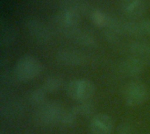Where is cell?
<instances>
[{"instance_id": "6da1fadb", "label": "cell", "mask_w": 150, "mask_h": 134, "mask_svg": "<svg viewBox=\"0 0 150 134\" xmlns=\"http://www.w3.org/2000/svg\"><path fill=\"white\" fill-rule=\"evenodd\" d=\"M14 73L18 82H30L42 72L43 67L39 60L30 54L21 56L14 68Z\"/></svg>"}, {"instance_id": "7a4b0ae2", "label": "cell", "mask_w": 150, "mask_h": 134, "mask_svg": "<svg viewBox=\"0 0 150 134\" xmlns=\"http://www.w3.org/2000/svg\"><path fill=\"white\" fill-rule=\"evenodd\" d=\"M64 107L57 102L45 103L39 106L33 114V121L40 126H50L60 124Z\"/></svg>"}, {"instance_id": "3957f363", "label": "cell", "mask_w": 150, "mask_h": 134, "mask_svg": "<svg viewBox=\"0 0 150 134\" xmlns=\"http://www.w3.org/2000/svg\"><path fill=\"white\" fill-rule=\"evenodd\" d=\"M95 91L96 88L94 83L88 79H75L69 82L67 86L69 97L78 102L91 100Z\"/></svg>"}, {"instance_id": "277c9868", "label": "cell", "mask_w": 150, "mask_h": 134, "mask_svg": "<svg viewBox=\"0 0 150 134\" xmlns=\"http://www.w3.org/2000/svg\"><path fill=\"white\" fill-rule=\"evenodd\" d=\"M148 96V89L141 82H132L125 90V102L129 107H137L143 104Z\"/></svg>"}, {"instance_id": "5b68a950", "label": "cell", "mask_w": 150, "mask_h": 134, "mask_svg": "<svg viewBox=\"0 0 150 134\" xmlns=\"http://www.w3.org/2000/svg\"><path fill=\"white\" fill-rule=\"evenodd\" d=\"M25 28L31 38L39 44H47L51 40V33L47 25L38 18H29Z\"/></svg>"}, {"instance_id": "8992f818", "label": "cell", "mask_w": 150, "mask_h": 134, "mask_svg": "<svg viewBox=\"0 0 150 134\" xmlns=\"http://www.w3.org/2000/svg\"><path fill=\"white\" fill-rule=\"evenodd\" d=\"M91 134H112L113 131V120L105 113H98L91 118L90 123Z\"/></svg>"}, {"instance_id": "52a82bcc", "label": "cell", "mask_w": 150, "mask_h": 134, "mask_svg": "<svg viewBox=\"0 0 150 134\" xmlns=\"http://www.w3.org/2000/svg\"><path fill=\"white\" fill-rule=\"evenodd\" d=\"M56 60L66 66H83L86 64L88 59L84 54L69 49H62L55 54Z\"/></svg>"}, {"instance_id": "ba28073f", "label": "cell", "mask_w": 150, "mask_h": 134, "mask_svg": "<svg viewBox=\"0 0 150 134\" xmlns=\"http://www.w3.org/2000/svg\"><path fill=\"white\" fill-rule=\"evenodd\" d=\"M25 107L22 101L18 99H10L4 102L0 106V115L6 119L17 118L22 116Z\"/></svg>"}, {"instance_id": "9c48e42d", "label": "cell", "mask_w": 150, "mask_h": 134, "mask_svg": "<svg viewBox=\"0 0 150 134\" xmlns=\"http://www.w3.org/2000/svg\"><path fill=\"white\" fill-rule=\"evenodd\" d=\"M146 62H147V61H145L143 59H141V58L135 57V56H132V57H129V58L124 60L120 63V68L121 72L123 74H125L126 75L134 77V76L141 75L143 72V70L145 68Z\"/></svg>"}, {"instance_id": "30bf717a", "label": "cell", "mask_w": 150, "mask_h": 134, "mask_svg": "<svg viewBox=\"0 0 150 134\" xmlns=\"http://www.w3.org/2000/svg\"><path fill=\"white\" fill-rule=\"evenodd\" d=\"M121 8L127 16L138 17L144 12L145 4L143 0H122Z\"/></svg>"}, {"instance_id": "8fae6325", "label": "cell", "mask_w": 150, "mask_h": 134, "mask_svg": "<svg viewBox=\"0 0 150 134\" xmlns=\"http://www.w3.org/2000/svg\"><path fill=\"white\" fill-rule=\"evenodd\" d=\"M1 30H0V45L3 47H7L13 44L16 39L17 33L15 28L9 25L4 24V21H1Z\"/></svg>"}, {"instance_id": "7c38bea8", "label": "cell", "mask_w": 150, "mask_h": 134, "mask_svg": "<svg viewBox=\"0 0 150 134\" xmlns=\"http://www.w3.org/2000/svg\"><path fill=\"white\" fill-rule=\"evenodd\" d=\"M130 52L135 57H139L145 61H149L150 58V43L144 41H134L129 46Z\"/></svg>"}, {"instance_id": "4fadbf2b", "label": "cell", "mask_w": 150, "mask_h": 134, "mask_svg": "<svg viewBox=\"0 0 150 134\" xmlns=\"http://www.w3.org/2000/svg\"><path fill=\"white\" fill-rule=\"evenodd\" d=\"M71 39H73L76 43L83 47H92L96 45V39L93 34L80 29L75 32V33L71 36Z\"/></svg>"}, {"instance_id": "5bb4252c", "label": "cell", "mask_w": 150, "mask_h": 134, "mask_svg": "<svg viewBox=\"0 0 150 134\" xmlns=\"http://www.w3.org/2000/svg\"><path fill=\"white\" fill-rule=\"evenodd\" d=\"M122 33L134 37H141L144 34L141 23L134 21H120Z\"/></svg>"}, {"instance_id": "9a60e30c", "label": "cell", "mask_w": 150, "mask_h": 134, "mask_svg": "<svg viewBox=\"0 0 150 134\" xmlns=\"http://www.w3.org/2000/svg\"><path fill=\"white\" fill-rule=\"evenodd\" d=\"M74 108L76 111L77 114L83 117H93V113L96 110L95 104L91 100L79 102L76 106H74Z\"/></svg>"}, {"instance_id": "2e32d148", "label": "cell", "mask_w": 150, "mask_h": 134, "mask_svg": "<svg viewBox=\"0 0 150 134\" xmlns=\"http://www.w3.org/2000/svg\"><path fill=\"white\" fill-rule=\"evenodd\" d=\"M46 95L47 91L44 90L43 87L34 89L29 95V102L33 105L40 106L46 103Z\"/></svg>"}, {"instance_id": "e0dca14e", "label": "cell", "mask_w": 150, "mask_h": 134, "mask_svg": "<svg viewBox=\"0 0 150 134\" xmlns=\"http://www.w3.org/2000/svg\"><path fill=\"white\" fill-rule=\"evenodd\" d=\"M77 116L78 114L74 107H72L71 109H68V110L65 109L62 116L60 124H62L65 127H71L76 123Z\"/></svg>"}, {"instance_id": "ac0fdd59", "label": "cell", "mask_w": 150, "mask_h": 134, "mask_svg": "<svg viewBox=\"0 0 150 134\" xmlns=\"http://www.w3.org/2000/svg\"><path fill=\"white\" fill-rule=\"evenodd\" d=\"M62 85V81L57 76H50L47 77L43 83V88L47 92L54 93L58 91Z\"/></svg>"}, {"instance_id": "d6986e66", "label": "cell", "mask_w": 150, "mask_h": 134, "mask_svg": "<svg viewBox=\"0 0 150 134\" xmlns=\"http://www.w3.org/2000/svg\"><path fill=\"white\" fill-rule=\"evenodd\" d=\"M91 21L98 26L99 27H104L105 28L107 24H108V21H109V18H110V16L104 13L103 11H98V10H94L91 12Z\"/></svg>"}, {"instance_id": "ffe728a7", "label": "cell", "mask_w": 150, "mask_h": 134, "mask_svg": "<svg viewBox=\"0 0 150 134\" xmlns=\"http://www.w3.org/2000/svg\"><path fill=\"white\" fill-rule=\"evenodd\" d=\"M0 82L2 84H5V85H12L14 83L18 82L14 70H8L7 68L4 71L1 72V75H0Z\"/></svg>"}, {"instance_id": "44dd1931", "label": "cell", "mask_w": 150, "mask_h": 134, "mask_svg": "<svg viewBox=\"0 0 150 134\" xmlns=\"http://www.w3.org/2000/svg\"><path fill=\"white\" fill-rule=\"evenodd\" d=\"M140 23H141V25L142 27L143 32L148 34L149 36H150V18L143 19Z\"/></svg>"}, {"instance_id": "7402d4cb", "label": "cell", "mask_w": 150, "mask_h": 134, "mask_svg": "<svg viewBox=\"0 0 150 134\" xmlns=\"http://www.w3.org/2000/svg\"><path fill=\"white\" fill-rule=\"evenodd\" d=\"M132 127L128 124H124L119 128L117 134H132Z\"/></svg>"}, {"instance_id": "603a6c76", "label": "cell", "mask_w": 150, "mask_h": 134, "mask_svg": "<svg viewBox=\"0 0 150 134\" xmlns=\"http://www.w3.org/2000/svg\"><path fill=\"white\" fill-rule=\"evenodd\" d=\"M63 1H66V2H68V3H69V2H74V1L76 2V0H63Z\"/></svg>"}, {"instance_id": "cb8c5ba5", "label": "cell", "mask_w": 150, "mask_h": 134, "mask_svg": "<svg viewBox=\"0 0 150 134\" xmlns=\"http://www.w3.org/2000/svg\"><path fill=\"white\" fill-rule=\"evenodd\" d=\"M1 134H4V133H1Z\"/></svg>"}]
</instances>
